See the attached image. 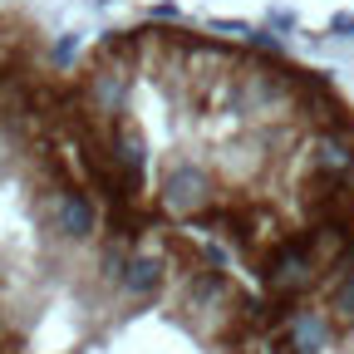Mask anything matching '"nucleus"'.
I'll return each instance as SVG.
<instances>
[{
	"label": "nucleus",
	"mask_w": 354,
	"mask_h": 354,
	"mask_svg": "<svg viewBox=\"0 0 354 354\" xmlns=\"http://www.w3.org/2000/svg\"><path fill=\"white\" fill-rule=\"evenodd\" d=\"M0 354H266L256 281L109 207L44 79H0Z\"/></svg>",
	"instance_id": "obj_1"
},
{
	"label": "nucleus",
	"mask_w": 354,
	"mask_h": 354,
	"mask_svg": "<svg viewBox=\"0 0 354 354\" xmlns=\"http://www.w3.org/2000/svg\"><path fill=\"white\" fill-rule=\"evenodd\" d=\"M256 290L266 354H354V216L290 246Z\"/></svg>",
	"instance_id": "obj_2"
},
{
	"label": "nucleus",
	"mask_w": 354,
	"mask_h": 354,
	"mask_svg": "<svg viewBox=\"0 0 354 354\" xmlns=\"http://www.w3.org/2000/svg\"><path fill=\"white\" fill-rule=\"evenodd\" d=\"M335 30H354V15H335Z\"/></svg>",
	"instance_id": "obj_3"
}]
</instances>
